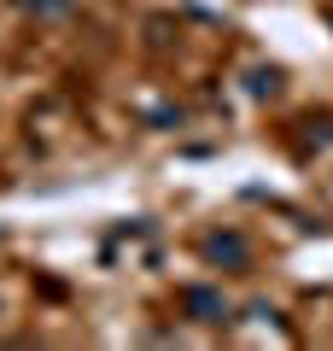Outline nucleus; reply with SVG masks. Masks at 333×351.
I'll use <instances>...</instances> for the list:
<instances>
[{
    "instance_id": "nucleus-1",
    "label": "nucleus",
    "mask_w": 333,
    "mask_h": 351,
    "mask_svg": "<svg viewBox=\"0 0 333 351\" xmlns=\"http://www.w3.org/2000/svg\"><path fill=\"white\" fill-rule=\"evenodd\" d=\"M187 311H193L199 322H222V311H228V304H222L217 293H205V287H187Z\"/></svg>"
},
{
    "instance_id": "nucleus-2",
    "label": "nucleus",
    "mask_w": 333,
    "mask_h": 351,
    "mask_svg": "<svg viewBox=\"0 0 333 351\" xmlns=\"http://www.w3.org/2000/svg\"><path fill=\"white\" fill-rule=\"evenodd\" d=\"M205 252H210L217 263H222V258H228V263H240V258H246V246H240L234 234H228V240H222V234H210V240H205Z\"/></svg>"
}]
</instances>
